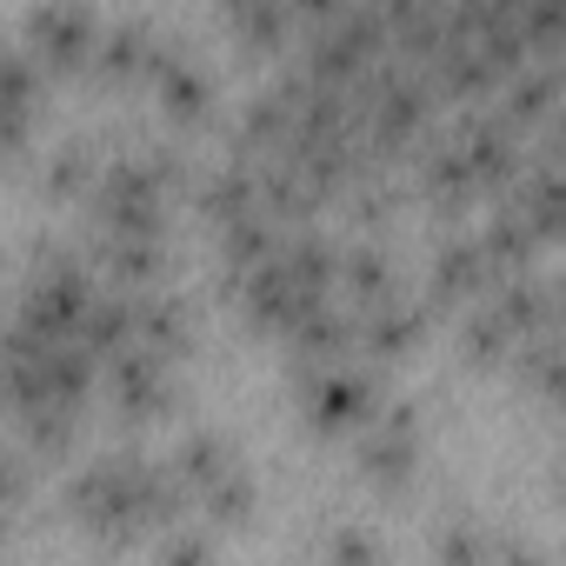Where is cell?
<instances>
[{
  "mask_svg": "<svg viewBox=\"0 0 566 566\" xmlns=\"http://www.w3.org/2000/svg\"><path fill=\"white\" fill-rule=\"evenodd\" d=\"M67 500H74V520H81L101 546H127V539H140L147 526L174 520L180 486H174L160 467H140L134 453H120V460L94 467L87 480H74Z\"/></svg>",
  "mask_w": 566,
  "mask_h": 566,
  "instance_id": "obj_1",
  "label": "cell"
},
{
  "mask_svg": "<svg viewBox=\"0 0 566 566\" xmlns=\"http://www.w3.org/2000/svg\"><path fill=\"white\" fill-rule=\"evenodd\" d=\"M94 213L107 233H154L160 240V213H167V187L147 160H120L94 180Z\"/></svg>",
  "mask_w": 566,
  "mask_h": 566,
  "instance_id": "obj_2",
  "label": "cell"
},
{
  "mask_svg": "<svg viewBox=\"0 0 566 566\" xmlns=\"http://www.w3.org/2000/svg\"><path fill=\"white\" fill-rule=\"evenodd\" d=\"M87 301H94V280H87V266H74L67 253H48V266H41V273L28 280V301H21V321H28L34 334L74 340V327H81Z\"/></svg>",
  "mask_w": 566,
  "mask_h": 566,
  "instance_id": "obj_3",
  "label": "cell"
},
{
  "mask_svg": "<svg viewBox=\"0 0 566 566\" xmlns=\"http://www.w3.org/2000/svg\"><path fill=\"white\" fill-rule=\"evenodd\" d=\"M94 34H101V21H94L87 0H48V8L28 14V48H34V61H48V67H61V74L94 54Z\"/></svg>",
  "mask_w": 566,
  "mask_h": 566,
  "instance_id": "obj_4",
  "label": "cell"
},
{
  "mask_svg": "<svg viewBox=\"0 0 566 566\" xmlns=\"http://www.w3.org/2000/svg\"><path fill=\"white\" fill-rule=\"evenodd\" d=\"M307 420H314L321 433H354V427H367V420H374V380L327 360V374L307 380Z\"/></svg>",
  "mask_w": 566,
  "mask_h": 566,
  "instance_id": "obj_5",
  "label": "cell"
},
{
  "mask_svg": "<svg viewBox=\"0 0 566 566\" xmlns=\"http://www.w3.org/2000/svg\"><path fill=\"white\" fill-rule=\"evenodd\" d=\"M114 400H120V413H167L174 407V374H167V354H154V347H140V340H127V347H114Z\"/></svg>",
  "mask_w": 566,
  "mask_h": 566,
  "instance_id": "obj_6",
  "label": "cell"
},
{
  "mask_svg": "<svg viewBox=\"0 0 566 566\" xmlns=\"http://www.w3.org/2000/svg\"><path fill=\"white\" fill-rule=\"evenodd\" d=\"M160 61H167V54H160V41H154L147 21H120V28L94 34V67H101L107 81H154Z\"/></svg>",
  "mask_w": 566,
  "mask_h": 566,
  "instance_id": "obj_7",
  "label": "cell"
},
{
  "mask_svg": "<svg viewBox=\"0 0 566 566\" xmlns=\"http://www.w3.org/2000/svg\"><path fill=\"white\" fill-rule=\"evenodd\" d=\"M360 473L374 486H400L413 473V413L367 420V433H360Z\"/></svg>",
  "mask_w": 566,
  "mask_h": 566,
  "instance_id": "obj_8",
  "label": "cell"
},
{
  "mask_svg": "<svg viewBox=\"0 0 566 566\" xmlns=\"http://www.w3.org/2000/svg\"><path fill=\"white\" fill-rule=\"evenodd\" d=\"M420 307H407L400 294H380V301H367V314L354 321V340L367 347V354H380V360H394V354H407L413 340H420Z\"/></svg>",
  "mask_w": 566,
  "mask_h": 566,
  "instance_id": "obj_9",
  "label": "cell"
},
{
  "mask_svg": "<svg viewBox=\"0 0 566 566\" xmlns=\"http://www.w3.org/2000/svg\"><path fill=\"white\" fill-rule=\"evenodd\" d=\"M154 87H160V114L174 120V127H193V120H207V107H213V81H207V67H193V61H160L154 67Z\"/></svg>",
  "mask_w": 566,
  "mask_h": 566,
  "instance_id": "obj_10",
  "label": "cell"
},
{
  "mask_svg": "<svg viewBox=\"0 0 566 566\" xmlns=\"http://www.w3.org/2000/svg\"><path fill=\"white\" fill-rule=\"evenodd\" d=\"M41 107V81L21 54H0V147H21L28 120Z\"/></svg>",
  "mask_w": 566,
  "mask_h": 566,
  "instance_id": "obj_11",
  "label": "cell"
},
{
  "mask_svg": "<svg viewBox=\"0 0 566 566\" xmlns=\"http://www.w3.org/2000/svg\"><path fill=\"white\" fill-rule=\"evenodd\" d=\"M493 273H500V266L486 260L480 240H447L440 260H433V294H440V301H453V294H480Z\"/></svg>",
  "mask_w": 566,
  "mask_h": 566,
  "instance_id": "obj_12",
  "label": "cell"
},
{
  "mask_svg": "<svg viewBox=\"0 0 566 566\" xmlns=\"http://www.w3.org/2000/svg\"><path fill=\"white\" fill-rule=\"evenodd\" d=\"M134 340L174 360V354L187 347V314H180V301H174V294H140V301H134Z\"/></svg>",
  "mask_w": 566,
  "mask_h": 566,
  "instance_id": "obj_13",
  "label": "cell"
},
{
  "mask_svg": "<svg viewBox=\"0 0 566 566\" xmlns=\"http://www.w3.org/2000/svg\"><path fill=\"white\" fill-rule=\"evenodd\" d=\"M207 213L227 227V220H247V213H260V174L253 167H227V174H213L207 180Z\"/></svg>",
  "mask_w": 566,
  "mask_h": 566,
  "instance_id": "obj_14",
  "label": "cell"
},
{
  "mask_svg": "<svg viewBox=\"0 0 566 566\" xmlns=\"http://www.w3.org/2000/svg\"><path fill=\"white\" fill-rule=\"evenodd\" d=\"M193 500H200V513H207L213 526H240V520L253 513V480H247L240 467H227V473H220V480H207Z\"/></svg>",
  "mask_w": 566,
  "mask_h": 566,
  "instance_id": "obj_15",
  "label": "cell"
},
{
  "mask_svg": "<svg viewBox=\"0 0 566 566\" xmlns=\"http://www.w3.org/2000/svg\"><path fill=\"white\" fill-rule=\"evenodd\" d=\"M227 467H233V453H227L220 433H187V440H180V480H187L193 493H200L207 480H220Z\"/></svg>",
  "mask_w": 566,
  "mask_h": 566,
  "instance_id": "obj_16",
  "label": "cell"
},
{
  "mask_svg": "<svg viewBox=\"0 0 566 566\" xmlns=\"http://www.w3.org/2000/svg\"><path fill=\"white\" fill-rule=\"evenodd\" d=\"M107 266L120 280H154L160 273V240L154 233H107Z\"/></svg>",
  "mask_w": 566,
  "mask_h": 566,
  "instance_id": "obj_17",
  "label": "cell"
},
{
  "mask_svg": "<svg viewBox=\"0 0 566 566\" xmlns=\"http://www.w3.org/2000/svg\"><path fill=\"white\" fill-rule=\"evenodd\" d=\"M340 273H347V294H354V301H380V294H394V266H387L380 247H354Z\"/></svg>",
  "mask_w": 566,
  "mask_h": 566,
  "instance_id": "obj_18",
  "label": "cell"
},
{
  "mask_svg": "<svg viewBox=\"0 0 566 566\" xmlns=\"http://www.w3.org/2000/svg\"><path fill=\"white\" fill-rule=\"evenodd\" d=\"M21 433L34 453H67L74 447V407H34V413H21Z\"/></svg>",
  "mask_w": 566,
  "mask_h": 566,
  "instance_id": "obj_19",
  "label": "cell"
},
{
  "mask_svg": "<svg viewBox=\"0 0 566 566\" xmlns=\"http://www.w3.org/2000/svg\"><path fill=\"white\" fill-rule=\"evenodd\" d=\"M553 107V67H533V74H513V87H506V120L520 127V120H539Z\"/></svg>",
  "mask_w": 566,
  "mask_h": 566,
  "instance_id": "obj_20",
  "label": "cell"
},
{
  "mask_svg": "<svg viewBox=\"0 0 566 566\" xmlns=\"http://www.w3.org/2000/svg\"><path fill=\"white\" fill-rule=\"evenodd\" d=\"M266 253H273V233H266V220H260V213H247V220H227V266H233V273L260 266Z\"/></svg>",
  "mask_w": 566,
  "mask_h": 566,
  "instance_id": "obj_21",
  "label": "cell"
},
{
  "mask_svg": "<svg viewBox=\"0 0 566 566\" xmlns=\"http://www.w3.org/2000/svg\"><path fill=\"white\" fill-rule=\"evenodd\" d=\"M87 180H94L87 147H61V154H54V167H48V187H54V193H81Z\"/></svg>",
  "mask_w": 566,
  "mask_h": 566,
  "instance_id": "obj_22",
  "label": "cell"
},
{
  "mask_svg": "<svg viewBox=\"0 0 566 566\" xmlns=\"http://www.w3.org/2000/svg\"><path fill=\"white\" fill-rule=\"evenodd\" d=\"M14 500H21V467H14V453H0V533H8Z\"/></svg>",
  "mask_w": 566,
  "mask_h": 566,
  "instance_id": "obj_23",
  "label": "cell"
},
{
  "mask_svg": "<svg viewBox=\"0 0 566 566\" xmlns=\"http://www.w3.org/2000/svg\"><path fill=\"white\" fill-rule=\"evenodd\" d=\"M327 553H340V559H374L380 546H374L367 533H334V539H327Z\"/></svg>",
  "mask_w": 566,
  "mask_h": 566,
  "instance_id": "obj_24",
  "label": "cell"
},
{
  "mask_svg": "<svg viewBox=\"0 0 566 566\" xmlns=\"http://www.w3.org/2000/svg\"><path fill=\"white\" fill-rule=\"evenodd\" d=\"M213 553V539H200V533H187V539H167V559H207Z\"/></svg>",
  "mask_w": 566,
  "mask_h": 566,
  "instance_id": "obj_25",
  "label": "cell"
}]
</instances>
